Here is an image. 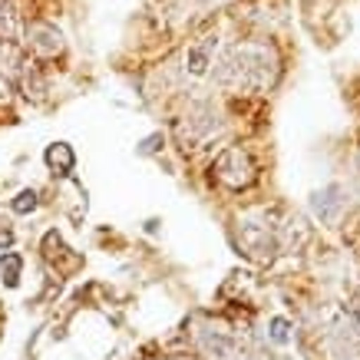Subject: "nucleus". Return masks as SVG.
<instances>
[{"label":"nucleus","mask_w":360,"mask_h":360,"mask_svg":"<svg viewBox=\"0 0 360 360\" xmlns=\"http://www.w3.org/2000/svg\"><path fill=\"white\" fill-rule=\"evenodd\" d=\"M215 179H219L221 186L229 188H245L255 182V162H251V155L241 149V146H229V149H221L219 159H215Z\"/></svg>","instance_id":"20e7f679"},{"label":"nucleus","mask_w":360,"mask_h":360,"mask_svg":"<svg viewBox=\"0 0 360 360\" xmlns=\"http://www.w3.org/2000/svg\"><path fill=\"white\" fill-rule=\"evenodd\" d=\"M37 208H40V192H37V188L17 192V198H13V212H17V215H30Z\"/></svg>","instance_id":"f8f14e48"},{"label":"nucleus","mask_w":360,"mask_h":360,"mask_svg":"<svg viewBox=\"0 0 360 360\" xmlns=\"http://www.w3.org/2000/svg\"><path fill=\"white\" fill-rule=\"evenodd\" d=\"M20 40V20L11 11V4L0 0V44H17Z\"/></svg>","instance_id":"9d476101"},{"label":"nucleus","mask_w":360,"mask_h":360,"mask_svg":"<svg viewBox=\"0 0 360 360\" xmlns=\"http://www.w3.org/2000/svg\"><path fill=\"white\" fill-rule=\"evenodd\" d=\"M264 338H268V344H274V347H288L291 344V321L281 314H274L268 317V324H264Z\"/></svg>","instance_id":"1a4fd4ad"},{"label":"nucleus","mask_w":360,"mask_h":360,"mask_svg":"<svg viewBox=\"0 0 360 360\" xmlns=\"http://www.w3.org/2000/svg\"><path fill=\"white\" fill-rule=\"evenodd\" d=\"M46 165L56 169L60 175H70L73 172V165H77V153H73V146L70 142H53L50 149H46Z\"/></svg>","instance_id":"6e6552de"},{"label":"nucleus","mask_w":360,"mask_h":360,"mask_svg":"<svg viewBox=\"0 0 360 360\" xmlns=\"http://www.w3.org/2000/svg\"><path fill=\"white\" fill-rule=\"evenodd\" d=\"M238 241L251 258L268 262L271 251L278 248V229L268 225V215H264V212H248V215L238 221Z\"/></svg>","instance_id":"f03ea898"},{"label":"nucleus","mask_w":360,"mask_h":360,"mask_svg":"<svg viewBox=\"0 0 360 360\" xmlns=\"http://www.w3.org/2000/svg\"><path fill=\"white\" fill-rule=\"evenodd\" d=\"M179 360H198V357H179Z\"/></svg>","instance_id":"4468645a"},{"label":"nucleus","mask_w":360,"mask_h":360,"mask_svg":"<svg viewBox=\"0 0 360 360\" xmlns=\"http://www.w3.org/2000/svg\"><path fill=\"white\" fill-rule=\"evenodd\" d=\"M219 126H221V112L215 110L208 99H202V103H192L186 116L175 122V132H179V142L188 149V146L205 142L212 132L219 129Z\"/></svg>","instance_id":"7ed1b4c3"},{"label":"nucleus","mask_w":360,"mask_h":360,"mask_svg":"<svg viewBox=\"0 0 360 360\" xmlns=\"http://www.w3.org/2000/svg\"><path fill=\"white\" fill-rule=\"evenodd\" d=\"M281 60L271 44H235L215 60V86L231 93H268L278 83Z\"/></svg>","instance_id":"f257e3e1"},{"label":"nucleus","mask_w":360,"mask_h":360,"mask_svg":"<svg viewBox=\"0 0 360 360\" xmlns=\"http://www.w3.org/2000/svg\"><path fill=\"white\" fill-rule=\"evenodd\" d=\"M20 255H4L0 258V274H4V281H7V288H17L20 284Z\"/></svg>","instance_id":"9b49d317"},{"label":"nucleus","mask_w":360,"mask_h":360,"mask_svg":"<svg viewBox=\"0 0 360 360\" xmlns=\"http://www.w3.org/2000/svg\"><path fill=\"white\" fill-rule=\"evenodd\" d=\"M155 142H162V136H149V139H146V142H142V146H139V153H142V155L155 153V149H159V146H155Z\"/></svg>","instance_id":"ddd939ff"},{"label":"nucleus","mask_w":360,"mask_h":360,"mask_svg":"<svg viewBox=\"0 0 360 360\" xmlns=\"http://www.w3.org/2000/svg\"><path fill=\"white\" fill-rule=\"evenodd\" d=\"M27 46H30L33 56L53 60V56L63 53V33L50 27V23H30L27 27Z\"/></svg>","instance_id":"423d86ee"},{"label":"nucleus","mask_w":360,"mask_h":360,"mask_svg":"<svg viewBox=\"0 0 360 360\" xmlns=\"http://www.w3.org/2000/svg\"><path fill=\"white\" fill-rule=\"evenodd\" d=\"M344 205H347V198H344V188L340 186H324L321 192L311 195V212H314V219L321 225H334L340 219Z\"/></svg>","instance_id":"0eeeda50"},{"label":"nucleus","mask_w":360,"mask_h":360,"mask_svg":"<svg viewBox=\"0 0 360 360\" xmlns=\"http://www.w3.org/2000/svg\"><path fill=\"white\" fill-rule=\"evenodd\" d=\"M215 50H219V37H202L198 44H192L186 50V60H182V73L188 79H205L215 66Z\"/></svg>","instance_id":"39448f33"}]
</instances>
